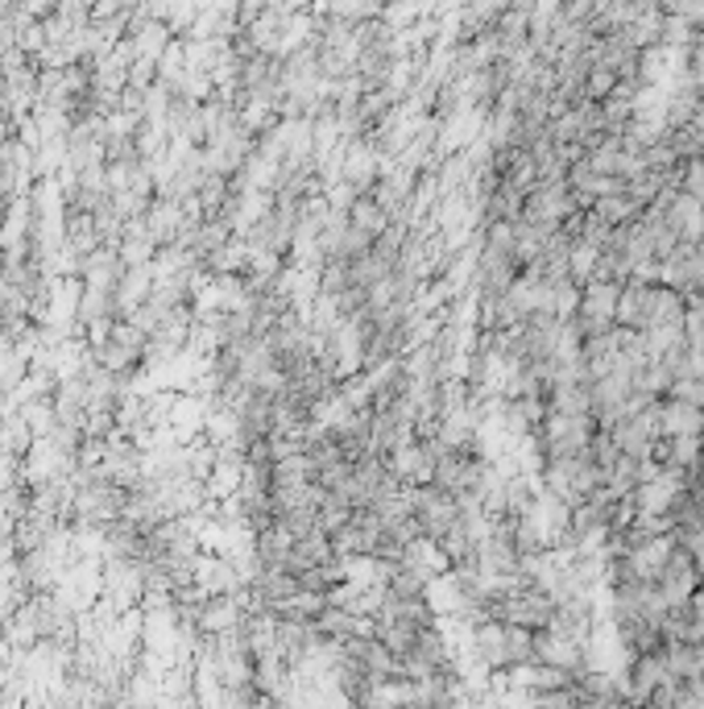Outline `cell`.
Instances as JSON below:
<instances>
[{
    "label": "cell",
    "instance_id": "1",
    "mask_svg": "<svg viewBox=\"0 0 704 709\" xmlns=\"http://www.w3.org/2000/svg\"><path fill=\"white\" fill-rule=\"evenodd\" d=\"M597 432H602V428H597V419L593 416H551L548 411L543 428H539L531 440H534V449H539V456H543V465H548V461L584 456Z\"/></svg>",
    "mask_w": 704,
    "mask_h": 709
},
{
    "label": "cell",
    "instance_id": "3",
    "mask_svg": "<svg viewBox=\"0 0 704 709\" xmlns=\"http://www.w3.org/2000/svg\"><path fill=\"white\" fill-rule=\"evenodd\" d=\"M701 432H704L701 407L663 398V440H701Z\"/></svg>",
    "mask_w": 704,
    "mask_h": 709
},
{
    "label": "cell",
    "instance_id": "5",
    "mask_svg": "<svg viewBox=\"0 0 704 709\" xmlns=\"http://www.w3.org/2000/svg\"><path fill=\"white\" fill-rule=\"evenodd\" d=\"M696 444H701V465H704V432H701V440H696Z\"/></svg>",
    "mask_w": 704,
    "mask_h": 709
},
{
    "label": "cell",
    "instance_id": "4",
    "mask_svg": "<svg viewBox=\"0 0 704 709\" xmlns=\"http://www.w3.org/2000/svg\"><path fill=\"white\" fill-rule=\"evenodd\" d=\"M527 709H584L576 685L572 689H551V692H531L527 697Z\"/></svg>",
    "mask_w": 704,
    "mask_h": 709
},
{
    "label": "cell",
    "instance_id": "6",
    "mask_svg": "<svg viewBox=\"0 0 704 709\" xmlns=\"http://www.w3.org/2000/svg\"><path fill=\"white\" fill-rule=\"evenodd\" d=\"M630 709H651V706H630Z\"/></svg>",
    "mask_w": 704,
    "mask_h": 709
},
{
    "label": "cell",
    "instance_id": "2",
    "mask_svg": "<svg viewBox=\"0 0 704 709\" xmlns=\"http://www.w3.org/2000/svg\"><path fill=\"white\" fill-rule=\"evenodd\" d=\"M654 586H659V593H663V602H668L671 610H680V605H687L696 593H701V569H696V560L675 544L668 569L659 572Z\"/></svg>",
    "mask_w": 704,
    "mask_h": 709
}]
</instances>
